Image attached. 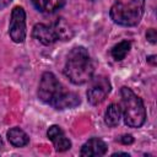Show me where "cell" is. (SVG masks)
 <instances>
[{
  "instance_id": "1",
  "label": "cell",
  "mask_w": 157,
  "mask_h": 157,
  "mask_svg": "<svg viewBox=\"0 0 157 157\" xmlns=\"http://www.w3.org/2000/svg\"><path fill=\"white\" fill-rule=\"evenodd\" d=\"M38 97L43 103L49 104L53 108L60 110L74 108L81 102L80 97L76 93L64 91L56 76L49 71L42 75L38 88Z\"/></svg>"
},
{
  "instance_id": "2",
  "label": "cell",
  "mask_w": 157,
  "mask_h": 157,
  "mask_svg": "<svg viewBox=\"0 0 157 157\" xmlns=\"http://www.w3.org/2000/svg\"><path fill=\"white\" fill-rule=\"evenodd\" d=\"M94 72V67L90 54L85 47H75L67 54L64 66L65 76L75 85L88 82Z\"/></svg>"
},
{
  "instance_id": "3",
  "label": "cell",
  "mask_w": 157,
  "mask_h": 157,
  "mask_svg": "<svg viewBox=\"0 0 157 157\" xmlns=\"http://www.w3.org/2000/svg\"><path fill=\"white\" fill-rule=\"evenodd\" d=\"M123 109L121 113L124 115V123L129 128H140L144 125L146 120V109L142 99L136 96L131 88L121 87L120 90Z\"/></svg>"
},
{
  "instance_id": "4",
  "label": "cell",
  "mask_w": 157,
  "mask_h": 157,
  "mask_svg": "<svg viewBox=\"0 0 157 157\" xmlns=\"http://www.w3.org/2000/svg\"><path fill=\"white\" fill-rule=\"evenodd\" d=\"M145 9V0H129L128 2L117 1L109 10V16L114 23L132 27L136 26L142 16Z\"/></svg>"
},
{
  "instance_id": "5",
  "label": "cell",
  "mask_w": 157,
  "mask_h": 157,
  "mask_svg": "<svg viewBox=\"0 0 157 157\" xmlns=\"http://www.w3.org/2000/svg\"><path fill=\"white\" fill-rule=\"evenodd\" d=\"M9 34L15 43H22L26 39V12L21 6L12 9Z\"/></svg>"
},
{
  "instance_id": "6",
  "label": "cell",
  "mask_w": 157,
  "mask_h": 157,
  "mask_svg": "<svg viewBox=\"0 0 157 157\" xmlns=\"http://www.w3.org/2000/svg\"><path fill=\"white\" fill-rule=\"evenodd\" d=\"M91 80V86L87 90V99L92 105H97L107 98L112 86L105 76H96Z\"/></svg>"
},
{
  "instance_id": "7",
  "label": "cell",
  "mask_w": 157,
  "mask_h": 157,
  "mask_svg": "<svg viewBox=\"0 0 157 157\" xmlns=\"http://www.w3.org/2000/svg\"><path fill=\"white\" fill-rule=\"evenodd\" d=\"M32 37L43 45H50L56 40H59L54 25H44V23L34 25L32 29Z\"/></svg>"
},
{
  "instance_id": "8",
  "label": "cell",
  "mask_w": 157,
  "mask_h": 157,
  "mask_svg": "<svg viewBox=\"0 0 157 157\" xmlns=\"http://www.w3.org/2000/svg\"><path fill=\"white\" fill-rule=\"evenodd\" d=\"M47 136L53 142V146L58 152L67 151L71 147V141L66 137L63 129L58 125H52L47 131Z\"/></svg>"
},
{
  "instance_id": "9",
  "label": "cell",
  "mask_w": 157,
  "mask_h": 157,
  "mask_svg": "<svg viewBox=\"0 0 157 157\" xmlns=\"http://www.w3.org/2000/svg\"><path fill=\"white\" fill-rule=\"evenodd\" d=\"M108 150L107 144L98 137H92L88 141H86L80 151V155L82 157H96V156H103L105 155Z\"/></svg>"
},
{
  "instance_id": "10",
  "label": "cell",
  "mask_w": 157,
  "mask_h": 157,
  "mask_svg": "<svg viewBox=\"0 0 157 157\" xmlns=\"http://www.w3.org/2000/svg\"><path fill=\"white\" fill-rule=\"evenodd\" d=\"M34 7L44 13H53L56 10L61 9L66 0H32Z\"/></svg>"
},
{
  "instance_id": "11",
  "label": "cell",
  "mask_w": 157,
  "mask_h": 157,
  "mask_svg": "<svg viewBox=\"0 0 157 157\" xmlns=\"http://www.w3.org/2000/svg\"><path fill=\"white\" fill-rule=\"evenodd\" d=\"M7 140L15 147H23L29 142L28 135L21 128H17V126L11 128L7 131Z\"/></svg>"
},
{
  "instance_id": "12",
  "label": "cell",
  "mask_w": 157,
  "mask_h": 157,
  "mask_svg": "<svg viewBox=\"0 0 157 157\" xmlns=\"http://www.w3.org/2000/svg\"><path fill=\"white\" fill-rule=\"evenodd\" d=\"M120 118H121V108L119 104L117 103H112L108 105L107 110H105V114H104V121L108 126H117L120 121Z\"/></svg>"
},
{
  "instance_id": "13",
  "label": "cell",
  "mask_w": 157,
  "mask_h": 157,
  "mask_svg": "<svg viewBox=\"0 0 157 157\" xmlns=\"http://www.w3.org/2000/svg\"><path fill=\"white\" fill-rule=\"evenodd\" d=\"M53 25H54V28L56 31L59 40H69L72 38L74 31L64 18H58Z\"/></svg>"
},
{
  "instance_id": "14",
  "label": "cell",
  "mask_w": 157,
  "mask_h": 157,
  "mask_svg": "<svg viewBox=\"0 0 157 157\" xmlns=\"http://www.w3.org/2000/svg\"><path fill=\"white\" fill-rule=\"evenodd\" d=\"M130 48H131V42L130 40H121V42H119L118 44H115L112 48L110 54L114 58V60L120 61V60L125 59V56L128 55Z\"/></svg>"
},
{
  "instance_id": "15",
  "label": "cell",
  "mask_w": 157,
  "mask_h": 157,
  "mask_svg": "<svg viewBox=\"0 0 157 157\" xmlns=\"http://www.w3.org/2000/svg\"><path fill=\"white\" fill-rule=\"evenodd\" d=\"M146 38H147V40H148L150 43L156 44V42H157V33H156V29H155V28L147 29V32H146Z\"/></svg>"
},
{
  "instance_id": "16",
  "label": "cell",
  "mask_w": 157,
  "mask_h": 157,
  "mask_svg": "<svg viewBox=\"0 0 157 157\" xmlns=\"http://www.w3.org/2000/svg\"><path fill=\"white\" fill-rule=\"evenodd\" d=\"M119 142H121L123 145H130L134 142V137L131 135H123L119 137Z\"/></svg>"
},
{
  "instance_id": "17",
  "label": "cell",
  "mask_w": 157,
  "mask_h": 157,
  "mask_svg": "<svg viewBox=\"0 0 157 157\" xmlns=\"http://www.w3.org/2000/svg\"><path fill=\"white\" fill-rule=\"evenodd\" d=\"M147 61L151 64V65H156V55H151L147 58Z\"/></svg>"
},
{
  "instance_id": "18",
  "label": "cell",
  "mask_w": 157,
  "mask_h": 157,
  "mask_svg": "<svg viewBox=\"0 0 157 157\" xmlns=\"http://www.w3.org/2000/svg\"><path fill=\"white\" fill-rule=\"evenodd\" d=\"M12 0H0V7H5L7 6Z\"/></svg>"
},
{
  "instance_id": "19",
  "label": "cell",
  "mask_w": 157,
  "mask_h": 157,
  "mask_svg": "<svg viewBox=\"0 0 157 157\" xmlns=\"http://www.w3.org/2000/svg\"><path fill=\"white\" fill-rule=\"evenodd\" d=\"M117 155H123V156H129V153H126V152H115V153H113V156H117Z\"/></svg>"
},
{
  "instance_id": "20",
  "label": "cell",
  "mask_w": 157,
  "mask_h": 157,
  "mask_svg": "<svg viewBox=\"0 0 157 157\" xmlns=\"http://www.w3.org/2000/svg\"><path fill=\"white\" fill-rule=\"evenodd\" d=\"M2 146V141H1V139H0V147Z\"/></svg>"
}]
</instances>
